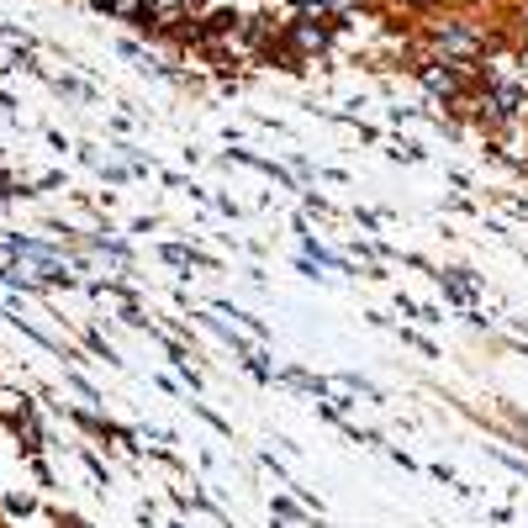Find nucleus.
Returning a JSON list of instances; mask_svg holds the SVG:
<instances>
[{
	"instance_id": "1",
	"label": "nucleus",
	"mask_w": 528,
	"mask_h": 528,
	"mask_svg": "<svg viewBox=\"0 0 528 528\" xmlns=\"http://www.w3.org/2000/svg\"><path fill=\"white\" fill-rule=\"evenodd\" d=\"M423 80H428V85H434V91H455V74H449V69H423Z\"/></svg>"
},
{
	"instance_id": "2",
	"label": "nucleus",
	"mask_w": 528,
	"mask_h": 528,
	"mask_svg": "<svg viewBox=\"0 0 528 528\" xmlns=\"http://www.w3.org/2000/svg\"><path fill=\"white\" fill-rule=\"evenodd\" d=\"M302 43H307V48H322V43H328V32H322V27H302Z\"/></svg>"
}]
</instances>
